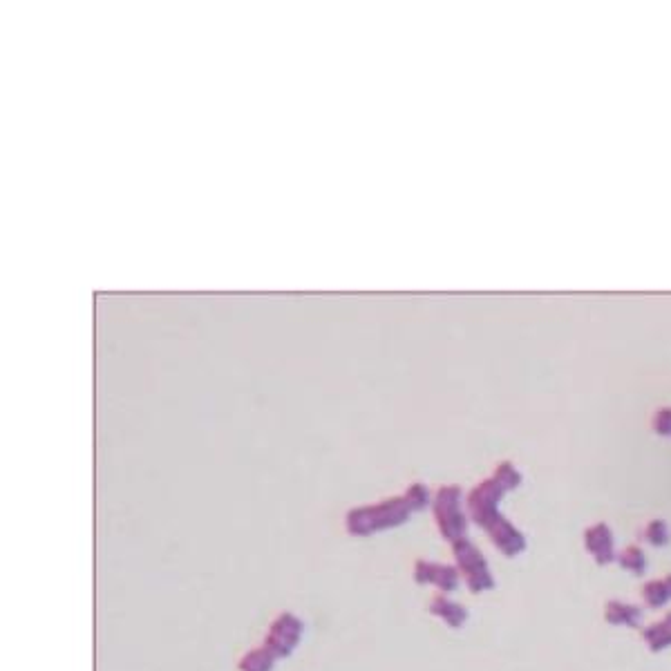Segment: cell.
Returning a JSON list of instances; mask_svg holds the SVG:
<instances>
[{
	"label": "cell",
	"instance_id": "6da1fadb",
	"mask_svg": "<svg viewBox=\"0 0 671 671\" xmlns=\"http://www.w3.org/2000/svg\"><path fill=\"white\" fill-rule=\"evenodd\" d=\"M519 486H522V472L517 470L515 463L502 461L495 468L493 477L472 488L466 499L468 517L490 537V542L504 557L522 555L528 546L526 535L499 510L506 493Z\"/></svg>",
	"mask_w": 671,
	"mask_h": 671
},
{
	"label": "cell",
	"instance_id": "7a4b0ae2",
	"mask_svg": "<svg viewBox=\"0 0 671 671\" xmlns=\"http://www.w3.org/2000/svg\"><path fill=\"white\" fill-rule=\"evenodd\" d=\"M432 504L430 488L417 481L403 495L381 499L376 504L356 506L345 515V531L352 537H372L410 522V517Z\"/></svg>",
	"mask_w": 671,
	"mask_h": 671
},
{
	"label": "cell",
	"instance_id": "3957f363",
	"mask_svg": "<svg viewBox=\"0 0 671 671\" xmlns=\"http://www.w3.org/2000/svg\"><path fill=\"white\" fill-rule=\"evenodd\" d=\"M305 636V622L294 611H282L267 629L262 645L249 649L240 658V671H273L280 660L289 658Z\"/></svg>",
	"mask_w": 671,
	"mask_h": 671
},
{
	"label": "cell",
	"instance_id": "277c9868",
	"mask_svg": "<svg viewBox=\"0 0 671 671\" xmlns=\"http://www.w3.org/2000/svg\"><path fill=\"white\" fill-rule=\"evenodd\" d=\"M432 515L441 537L446 542H457L468 537L470 517L463 508V495L459 486H441L432 499Z\"/></svg>",
	"mask_w": 671,
	"mask_h": 671
},
{
	"label": "cell",
	"instance_id": "5b68a950",
	"mask_svg": "<svg viewBox=\"0 0 671 671\" xmlns=\"http://www.w3.org/2000/svg\"><path fill=\"white\" fill-rule=\"evenodd\" d=\"M452 555H455L457 569L463 582L468 584L470 593H486L495 589V575L490 571L486 555L472 544L470 537L452 542Z\"/></svg>",
	"mask_w": 671,
	"mask_h": 671
},
{
	"label": "cell",
	"instance_id": "8992f818",
	"mask_svg": "<svg viewBox=\"0 0 671 671\" xmlns=\"http://www.w3.org/2000/svg\"><path fill=\"white\" fill-rule=\"evenodd\" d=\"M414 582L419 587H437L443 595L452 593L459 589L461 582V573L457 566L452 564H441V562H432V560H417L414 562V573H412Z\"/></svg>",
	"mask_w": 671,
	"mask_h": 671
},
{
	"label": "cell",
	"instance_id": "52a82bcc",
	"mask_svg": "<svg viewBox=\"0 0 671 671\" xmlns=\"http://www.w3.org/2000/svg\"><path fill=\"white\" fill-rule=\"evenodd\" d=\"M584 546H587L589 555L595 560V564L609 566L618 560L616 553V542H613V533L609 524H593L584 531Z\"/></svg>",
	"mask_w": 671,
	"mask_h": 671
},
{
	"label": "cell",
	"instance_id": "ba28073f",
	"mask_svg": "<svg viewBox=\"0 0 671 671\" xmlns=\"http://www.w3.org/2000/svg\"><path fill=\"white\" fill-rule=\"evenodd\" d=\"M428 611L450 629H461L470 618V611L463 607V604L450 600L448 595H437V598H432Z\"/></svg>",
	"mask_w": 671,
	"mask_h": 671
},
{
	"label": "cell",
	"instance_id": "9c48e42d",
	"mask_svg": "<svg viewBox=\"0 0 671 671\" xmlns=\"http://www.w3.org/2000/svg\"><path fill=\"white\" fill-rule=\"evenodd\" d=\"M604 620H607L613 627L638 629L642 622V609L636 607V604L609 600L607 607H604Z\"/></svg>",
	"mask_w": 671,
	"mask_h": 671
},
{
	"label": "cell",
	"instance_id": "30bf717a",
	"mask_svg": "<svg viewBox=\"0 0 671 671\" xmlns=\"http://www.w3.org/2000/svg\"><path fill=\"white\" fill-rule=\"evenodd\" d=\"M642 640H645V645L649 647V651H654V654H660V651H665L671 647V613L660 620L654 622V625H649L645 631H642Z\"/></svg>",
	"mask_w": 671,
	"mask_h": 671
},
{
	"label": "cell",
	"instance_id": "8fae6325",
	"mask_svg": "<svg viewBox=\"0 0 671 671\" xmlns=\"http://www.w3.org/2000/svg\"><path fill=\"white\" fill-rule=\"evenodd\" d=\"M642 600L649 609H663L671 600V575L663 580H651L642 587Z\"/></svg>",
	"mask_w": 671,
	"mask_h": 671
},
{
	"label": "cell",
	"instance_id": "7c38bea8",
	"mask_svg": "<svg viewBox=\"0 0 671 671\" xmlns=\"http://www.w3.org/2000/svg\"><path fill=\"white\" fill-rule=\"evenodd\" d=\"M618 562H620L622 569L633 573V575H636V578H642V575L647 573V555L638 546L625 548V551H622L618 555Z\"/></svg>",
	"mask_w": 671,
	"mask_h": 671
},
{
	"label": "cell",
	"instance_id": "4fadbf2b",
	"mask_svg": "<svg viewBox=\"0 0 671 671\" xmlns=\"http://www.w3.org/2000/svg\"><path fill=\"white\" fill-rule=\"evenodd\" d=\"M645 540L656 548H663L669 544V526L665 519H654V522L647 524Z\"/></svg>",
	"mask_w": 671,
	"mask_h": 671
},
{
	"label": "cell",
	"instance_id": "5bb4252c",
	"mask_svg": "<svg viewBox=\"0 0 671 671\" xmlns=\"http://www.w3.org/2000/svg\"><path fill=\"white\" fill-rule=\"evenodd\" d=\"M654 430L660 434V437H671V408H663L656 412Z\"/></svg>",
	"mask_w": 671,
	"mask_h": 671
}]
</instances>
